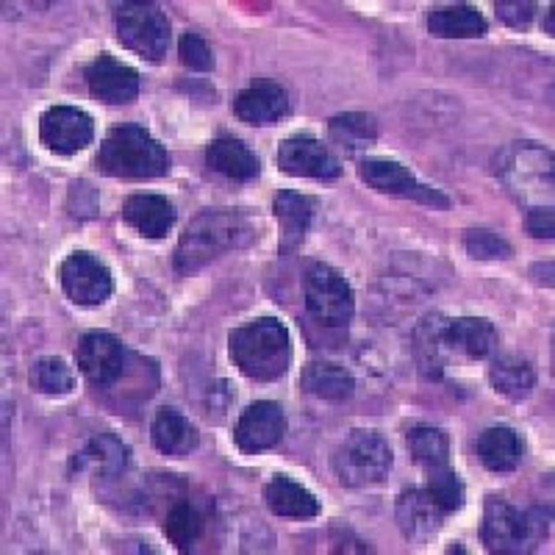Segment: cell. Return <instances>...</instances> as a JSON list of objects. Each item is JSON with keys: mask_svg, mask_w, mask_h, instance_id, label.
Here are the masks:
<instances>
[{"mask_svg": "<svg viewBox=\"0 0 555 555\" xmlns=\"http://www.w3.org/2000/svg\"><path fill=\"white\" fill-rule=\"evenodd\" d=\"M256 236V228L247 215L236 208H206L186 225L176 247V270L181 275L197 272L222 253L245 247Z\"/></svg>", "mask_w": 555, "mask_h": 555, "instance_id": "cell-1", "label": "cell"}, {"mask_svg": "<svg viewBox=\"0 0 555 555\" xmlns=\"http://www.w3.org/2000/svg\"><path fill=\"white\" fill-rule=\"evenodd\" d=\"M231 359L240 373L253 380L270 384L284 378L292 366V336L278 317H259L228 336Z\"/></svg>", "mask_w": 555, "mask_h": 555, "instance_id": "cell-2", "label": "cell"}, {"mask_svg": "<svg viewBox=\"0 0 555 555\" xmlns=\"http://www.w3.org/2000/svg\"><path fill=\"white\" fill-rule=\"evenodd\" d=\"M95 165L101 172L122 181H153L170 172V153L147 128L126 122L106 133Z\"/></svg>", "mask_w": 555, "mask_h": 555, "instance_id": "cell-3", "label": "cell"}, {"mask_svg": "<svg viewBox=\"0 0 555 555\" xmlns=\"http://www.w3.org/2000/svg\"><path fill=\"white\" fill-rule=\"evenodd\" d=\"M395 455L389 442L375 430H353L334 453V473L347 489L375 486L389 475Z\"/></svg>", "mask_w": 555, "mask_h": 555, "instance_id": "cell-4", "label": "cell"}, {"mask_svg": "<svg viewBox=\"0 0 555 555\" xmlns=\"http://www.w3.org/2000/svg\"><path fill=\"white\" fill-rule=\"evenodd\" d=\"M306 309L311 320H317L325 328H347L353 320L356 297L350 284L345 281L339 270L331 264H311L304 278Z\"/></svg>", "mask_w": 555, "mask_h": 555, "instance_id": "cell-5", "label": "cell"}, {"mask_svg": "<svg viewBox=\"0 0 555 555\" xmlns=\"http://www.w3.org/2000/svg\"><path fill=\"white\" fill-rule=\"evenodd\" d=\"M117 39L128 51L147 62H162L170 48V20L156 3H122L117 7Z\"/></svg>", "mask_w": 555, "mask_h": 555, "instance_id": "cell-6", "label": "cell"}, {"mask_svg": "<svg viewBox=\"0 0 555 555\" xmlns=\"http://www.w3.org/2000/svg\"><path fill=\"white\" fill-rule=\"evenodd\" d=\"M64 295L78 306H103L114 292L112 270L87 250L69 253L59 267Z\"/></svg>", "mask_w": 555, "mask_h": 555, "instance_id": "cell-7", "label": "cell"}, {"mask_svg": "<svg viewBox=\"0 0 555 555\" xmlns=\"http://www.w3.org/2000/svg\"><path fill=\"white\" fill-rule=\"evenodd\" d=\"M76 364L83 378L95 386H112L128 366V350L120 339L106 331H89L76 347Z\"/></svg>", "mask_w": 555, "mask_h": 555, "instance_id": "cell-8", "label": "cell"}, {"mask_svg": "<svg viewBox=\"0 0 555 555\" xmlns=\"http://www.w3.org/2000/svg\"><path fill=\"white\" fill-rule=\"evenodd\" d=\"M39 139L56 156H73L92 145L95 122L83 108L51 106L39 117Z\"/></svg>", "mask_w": 555, "mask_h": 555, "instance_id": "cell-9", "label": "cell"}, {"mask_svg": "<svg viewBox=\"0 0 555 555\" xmlns=\"http://www.w3.org/2000/svg\"><path fill=\"white\" fill-rule=\"evenodd\" d=\"M275 162L286 176L295 178L334 181V178L341 176L339 158L311 133H295V137L284 139L275 153Z\"/></svg>", "mask_w": 555, "mask_h": 555, "instance_id": "cell-10", "label": "cell"}, {"mask_svg": "<svg viewBox=\"0 0 555 555\" xmlns=\"http://www.w3.org/2000/svg\"><path fill=\"white\" fill-rule=\"evenodd\" d=\"M359 178L366 186H373V190L384 192V195L414 197V201L430 203V206L439 208L450 206L448 197L416 181L414 172L400 165V162H389V158H361Z\"/></svg>", "mask_w": 555, "mask_h": 555, "instance_id": "cell-11", "label": "cell"}, {"mask_svg": "<svg viewBox=\"0 0 555 555\" xmlns=\"http://www.w3.org/2000/svg\"><path fill=\"white\" fill-rule=\"evenodd\" d=\"M286 434V414L284 409L272 400H259L250 403L242 416L236 420L234 442L242 453H264L281 444Z\"/></svg>", "mask_w": 555, "mask_h": 555, "instance_id": "cell-12", "label": "cell"}, {"mask_svg": "<svg viewBox=\"0 0 555 555\" xmlns=\"http://www.w3.org/2000/svg\"><path fill=\"white\" fill-rule=\"evenodd\" d=\"M483 542L492 553L500 555L530 553L528 533H525V512L514 508L508 500L492 494L486 500Z\"/></svg>", "mask_w": 555, "mask_h": 555, "instance_id": "cell-13", "label": "cell"}, {"mask_svg": "<svg viewBox=\"0 0 555 555\" xmlns=\"http://www.w3.org/2000/svg\"><path fill=\"white\" fill-rule=\"evenodd\" d=\"M83 76L92 98L108 106H126L139 98V73L131 64L117 62L112 53H101Z\"/></svg>", "mask_w": 555, "mask_h": 555, "instance_id": "cell-14", "label": "cell"}, {"mask_svg": "<svg viewBox=\"0 0 555 555\" xmlns=\"http://www.w3.org/2000/svg\"><path fill=\"white\" fill-rule=\"evenodd\" d=\"M234 114L247 126H275L289 114V95L281 83L256 81L236 95Z\"/></svg>", "mask_w": 555, "mask_h": 555, "instance_id": "cell-15", "label": "cell"}, {"mask_svg": "<svg viewBox=\"0 0 555 555\" xmlns=\"http://www.w3.org/2000/svg\"><path fill=\"white\" fill-rule=\"evenodd\" d=\"M398 525L403 530V537L411 542H423V539L434 537L436 530L442 528L444 512L430 500L425 492V486H409L398 498Z\"/></svg>", "mask_w": 555, "mask_h": 555, "instance_id": "cell-16", "label": "cell"}, {"mask_svg": "<svg viewBox=\"0 0 555 555\" xmlns=\"http://www.w3.org/2000/svg\"><path fill=\"white\" fill-rule=\"evenodd\" d=\"M444 341L450 350H459L467 359H489L498 350L500 334L483 317H459L444 322Z\"/></svg>", "mask_w": 555, "mask_h": 555, "instance_id": "cell-17", "label": "cell"}, {"mask_svg": "<svg viewBox=\"0 0 555 555\" xmlns=\"http://www.w3.org/2000/svg\"><path fill=\"white\" fill-rule=\"evenodd\" d=\"M122 220L145 240H162L176 222V206L162 195H133L122 203Z\"/></svg>", "mask_w": 555, "mask_h": 555, "instance_id": "cell-18", "label": "cell"}, {"mask_svg": "<svg viewBox=\"0 0 555 555\" xmlns=\"http://www.w3.org/2000/svg\"><path fill=\"white\" fill-rule=\"evenodd\" d=\"M206 165L215 172H220V176L242 183L259 178L261 172L259 156L236 137H217L206 147Z\"/></svg>", "mask_w": 555, "mask_h": 555, "instance_id": "cell-19", "label": "cell"}, {"mask_svg": "<svg viewBox=\"0 0 555 555\" xmlns=\"http://www.w3.org/2000/svg\"><path fill=\"white\" fill-rule=\"evenodd\" d=\"M264 503L275 517L314 519L320 514V500L304 483L292 480L289 475H275L264 486Z\"/></svg>", "mask_w": 555, "mask_h": 555, "instance_id": "cell-20", "label": "cell"}, {"mask_svg": "<svg viewBox=\"0 0 555 555\" xmlns=\"http://www.w3.org/2000/svg\"><path fill=\"white\" fill-rule=\"evenodd\" d=\"M151 439L156 444V450H162L165 455H190L192 450L201 444V434H197L195 425L176 409H158L153 416L151 425Z\"/></svg>", "mask_w": 555, "mask_h": 555, "instance_id": "cell-21", "label": "cell"}, {"mask_svg": "<svg viewBox=\"0 0 555 555\" xmlns=\"http://www.w3.org/2000/svg\"><path fill=\"white\" fill-rule=\"evenodd\" d=\"M300 384L309 395L320 400H328V403H345V400L353 398L356 391V378L350 375V370H345L336 361H309L304 366V375H300Z\"/></svg>", "mask_w": 555, "mask_h": 555, "instance_id": "cell-22", "label": "cell"}, {"mask_svg": "<svg viewBox=\"0 0 555 555\" xmlns=\"http://www.w3.org/2000/svg\"><path fill=\"white\" fill-rule=\"evenodd\" d=\"M428 31L439 39H475L489 31L483 14L467 3L439 7L428 14Z\"/></svg>", "mask_w": 555, "mask_h": 555, "instance_id": "cell-23", "label": "cell"}, {"mask_svg": "<svg viewBox=\"0 0 555 555\" xmlns=\"http://www.w3.org/2000/svg\"><path fill=\"white\" fill-rule=\"evenodd\" d=\"M522 453L525 444L514 428L498 425V428H489L478 436V455L483 461V467L492 469V473H512V469H517Z\"/></svg>", "mask_w": 555, "mask_h": 555, "instance_id": "cell-24", "label": "cell"}, {"mask_svg": "<svg viewBox=\"0 0 555 555\" xmlns=\"http://www.w3.org/2000/svg\"><path fill=\"white\" fill-rule=\"evenodd\" d=\"M314 197L289 190L278 192L275 201H272V215L284 225V247H295L297 242H304L306 231L314 220Z\"/></svg>", "mask_w": 555, "mask_h": 555, "instance_id": "cell-25", "label": "cell"}, {"mask_svg": "<svg viewBox=\"0 0 555 555\" xmlns=\"http://www.w3.org/2000/svg\"><path fill=\"white\" fill-rule=\"evenodd\" d=\"M128 464V448L112 434L95 436L81 453L73 459V469H92L103 478H114L120 475Z\"/></svg>", "mask_w": 555, "mask_h": 555, "instance_id": "cell-26", "label": "cell"}, {"mask_svg": "<svg viewBox=\"0 0 555 555\" xmlns=\"http://www.w3.org/2000/svg\"><path fill=\"white\" fill-rule=\"evenodd\" d=\"M494 389L508 400H525L537 386V370L522 356H500L489 370Z\"/></svg>", "mask_w": 555, "mask_h": 555, "instance_id": "cell-27", "label": "cell"}, {"mask_svg": "<svg viewBox=\"0 0 555 555\" xmlns=\"http://www.w3.org/2000/svg\"><path fill=\"white\" fill-rule=\"evenodd\" d=\"M405 444H409L411 459L425 467L428 473L434 469L448 467L450 459V439L442 428H434V425H416L405 436Z\"/></svg>", "mask_w": 555, "mask_h": 555, "instance_id": "cell-28", "label": "cell"}, {"mask_svg": "<svg viewBox=\"0 0 555 555\" xmlns=\"http://www.w3.org/2000/svg\"><path fill=\"white\" fill-rule=\"evenodd\" d=\"M328 131L336 145L345 147L347 153H356L366 151L378 139V122H375L373 114L347 112L336 114L334 120L328 122Z\"/></svg>", "mask_w": 555, "mask_h": 555, "instance_id": "cell-29", "label": "cell"}, {"mask_svg": "<svg viewBox=\"0 0 555 555\" xmlns=\"http://www.w3.org/2000/svg\"><path fill=\"white\" fill-rule=\"evenodd\" d=\"M444 322L448 320L442 314H430L416 328V359H420L423 373L430 375V378L442 375L444 353L450 350L448 341H444Z\"/></svg>", "mask_w": 555, "mask_h": 555, "instance_id": "cell-30", "label": "cell"}, {"mask_svg": "<svg viewBox=\"0 0 555 555\" xmlns=\"http://www.w3.org/2000/svg\"><path fill=\"white\" fill-rule=\"evenodd\" d=\"M165 533L178 550H190L203 537V514L190 500L172 505L170 514L165 517Z\"/></svg>", "mask_w": 555, "mask_h": 555, "instance_id": "cell-31", "label": "cell"}, {"mask_svg": "<svg viewBox=\"0 0 555 555\" xmlns=\"http://www.w3.org/2000/svg\"><path fill=\"white\" fill-rule=\"evenodd\" d=\"M31 386L37 391H42V395L59 398V395H69L73 391L76 378H73V370L62 359L48 356V359H39L31 366Z\"/></svg>", "mask_w": 555, "mask_h": 555, "instance_id": "cell-32", "label": "cell"}, {"mask_svg": "<svg viewBox=\"0 0 555 555\" xmlns=\"http://www.w3.org/2000/svg\"><path fill=\"white\" fill-rule=\"evenodd\" d=\"M428 475L430 478L428 483H425V492H428L430 500L442 508L444 517L459 512L461 505H464V483H461L459 475H455L450 467L434 469V473Z\"/></svg>", "mask_w": 555, "mask_h": 555, "instance_id": "cell-33", "label": "cell"}, {"mask_svg": "<svg viewBox=\"0 0 555 555\" xmlns=\"http://www.w3.org/2000/svg\"><path fill=\"white\" fill-rule=\"evenodd\" d=\"M464 247L473 259L478 261H505L514 256V247L494 231L486 228H473L464 234Z\"/></svg>", "mask_w": 555, "mask_h": 555, "instance_id": "cell-34", "label": "cell"}, {"mask_svg": "<svg viewBox=\"0 0 555 555\" xmlns=\"http://www.w3.org/2000/svg\"><path fill=\"white\" fill-rule=\"evenodd\" d=\"M178 56H181L183 67L197 69V73H208L215 69V53L208 48V42L197 34H183L178 42Z\"/></svg>", "mask_w": 555, "mask_h": 555, "instance_id": "cell-35", "label": "cell"}, {"mask_svg": "<svg viewBox=\"0 0 555 555\" xmlns=\"http://www.w3.org/2000/svg\"><path fill=\"white\" fill-rule=\"evenodd\" d=\"M533 14H537V3H530V0H503V3H498V17L512 28H528Z\"/></svg>", "mask_w": 555, "mask_h": 555, "instance_id": "cell-36", "label": "cell"}, {"mask_svg": "<svg viewBox=\"0 0 555 555\" xmlns=\"http://www.w3.org/2000/svg\"><path fill=\"white\" fill-rule=\"evenodd\" d=\"M525 533H528L530 550H537L550 533V508H528L525 512Z\"/></svg>", "mask_w": 555, "mask_h": 555, "instance_id": "cell-37", "label": "cell"}, {"mask_svg": "<svg viewBox=\"0 0 555 555\" xmlns=\"http://www.w3.org/2000/svg\"><path fill=\"white\" fill-rule=\"evenodd\" d=\"M525 225H528V234H533L537 240H553V208L530 206Z\"/></svg>", "mask_w": 555, "mask_h": 555, "instance_id": "cell-38", "label": "cell"}, {"mask_svg": "<svg viewBox=\"0 0 555 555\" xmlns=\"http://www.w3.org/2000/svg\"><path fill=\"white\" fill-rule=\"evenodd\" d=\"M544 31L553 34V7L547 9V17H544Z\"/></svg>", "mask_w": 555, "mask_h": 555, "instance_id": "cell-39", "label": "cell"}]
</instances>
